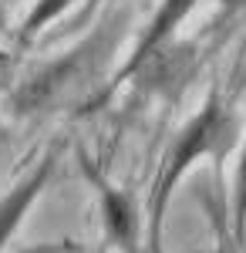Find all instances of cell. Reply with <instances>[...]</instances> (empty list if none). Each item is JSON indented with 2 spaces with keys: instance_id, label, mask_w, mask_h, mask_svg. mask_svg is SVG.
<instances>
[{
  "instance_id": "obj_8",
  "label": "cell",
  "mask_w": 246,
  "mask_h": 253,
  "mask_svg": "<svg viewBox=\"0 0 246 253\" xmlns=\"http://www.w3.org/2000/svg\"><path fill=\"white\" fill-rule=\"evenodd\" d=\"M101 3H105V0H88V3H84V10L78 14L75 27H78V24H88V20H91V17H95V14H98V7H101Z\"/></svg>"
},
{
  "instance_id": "obj_1",
  "label": "cell",
  "mask_w": 246,
  "mask_h": 253,
  "mask_svg": "<svg viewBox=\"0 0 246 253\" xmlns=\"http://www.w3.org/2000/svg\"><path fill=\"white\" fill-rule=\"evenodd\" d=\"M125 27H128V10L122 7L112 20H105L95 34H88L81 41L75 51H68L54 64L41 68L34 78L17 88L14 115L38 118V115H51L64 105H78V101L88 108V95H95L91 105L101 101L105 98L101 75H105L112 54L118 51V44L125 38Z\"/></svg>"
},
{
  "instance_id": "obj_2",
  "label": "cell",
  "mask_w": 246,
  "mask_h": 253,
  "mask_svg": "<svg viewBox=\"0 0 246 253\" xmlns=\"http://www.w3.org/2000/svg\"><path fill=\"white\" fill-rule=\"evenodd\" d=\"M236 142V118L229 115V108L223 105L219 91H212L206 98V105L189 118V125L175 135L169 145V152L162 159L159 179L152 186L149 196V243L159 247V230H162V216L169 210V199L179 186V179L186 175L203 156H226L229 145Z\"/></svg>"
},
{
  "instance_id": "obj_4",
  "label": "cell",
  "mask_w": 246,
  "mask_h": 253,
  "mask_svg": "<svg viewBox=\"0 0 246 253\" xmlns=\"http://www.w3.org/2000/svg\"><path fill=\"white\" fill-rule=\"evenodd\" d=\"M98 193H101V213H105V226L108 236L115 240V247L125 253H135V240H138V216H135V203L128 193L108 186L98 172H91Z\"/></svg>"
},
{
  "instance_id": "obj_6",
  "label": "cell",
  "mask_w": 246,
  "mask_h": 253,
  "mask_svg": "<svg viewBox=\"0 0 246 253\" xmlns=\"http://www.w3.org/2000/svg\"><path fill=\"white\" fill-rule=\"evenodd\" d=\"M233 243L246 253V145L236 166V182H233Z\"/></svg>"
},
{
  "instance_id": "obj_10",
  "label": "cell",
  "mask_w": 246,
  "mask_h": 253,
  "mask_svg": "<svg viewBox=\"0 0 246 253\" xmlns=\"http://www.w3.org/2000/svg\"><path fill=\"white\" fill-rule=\"evenodd\" d=\"M219 7L223 10H240V7H246V0H219Z\"/></svg>"
},
{
  "instance_id": "obj_3",
  "label": "cell",
  "mask_w": 246,
  "mask_h": 253,
  "mask_svg": "<svg viewBox=\"0 0 246 253\" xmlns=\"http://www.w3.org/2000/svg\"><path fill=\"white\" fill-rule=\"evenodd\" d=\"M199 0H162V7L155 10V17L149 20V27H145V34H142V41H138V47H135V54L125 64H122V71L115 75V81L105 88V98L112 95L118 84H125V81L132 78L135 71L145 64V61L159 51V47H165L172 41V34H175V27L182 24V20L192 14V7H196Z\"/></svg>"
},
{
  "instance_id": "obj_9",
  "label": "cell",
  "mask_w": 246,
  "mask_h": 253,
  "mask_svg": "<svg viewBox=\"0 0 246 253\" xmlns=\"http://www.w3.org/2000/svg\"><path fill=\"white\" fill-rule=\"evenodd\" d=\"M71 247H64V243H44V247H31V250L24 253H68Z\"/></svg>"
},
{
  "instance_id": "obj_5",
  "label": "cell",
  "mask_w": 246,
  "mask_h": 253,
  "mask_svg": "<svg viewBox=\"0 0 246 253\" xmlns=\"http://www.w3.org/2000/svg\"><path fill=\"white\" fill-rule=\"evenodd\" d=\"M51 166H54V159H44L20 186H14L10 193L0 199V253H3V247L10 243V236H14V230L20 226V219L27 216V210L34 206V199L41 196V189L47 186Z\"/></svg>"
},
{
  "instance_id": "obj_7",
  "label": "cell",
  "mask_w": 246,
  "mask_h": 253,
  "mask_svg": "<svg viewBox=\"0 0 246 253\" xmlns=\"http://www.w3.org/2000/svg\"><path fill=\"white\" fill-rule=\"evenodd\" d=\"M68 7H71V0H38L34 10L27 14V20H24V27H20V38H34L41 27H47L54 17H61Z\"/></svg>"
}]
</instances>
